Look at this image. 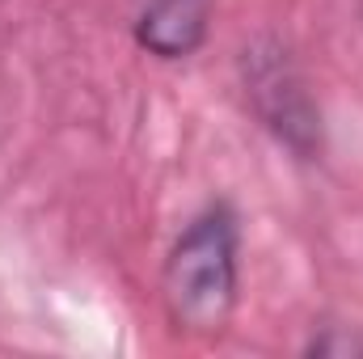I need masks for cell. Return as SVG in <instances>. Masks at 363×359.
Listing matches in <instances>:
<instances>
[{"label":"cell","mask_w":363,"mask_h":359,"mask_svg":"<svg viewBox=\"0 0 363 359\" xmlns=\"http://www.w3.org/2000/svg\"><path fill=\"white\" fill-rule=\"evenodd\" d=\"M241 228L228 203L203 207L169 245L161 270L165 317L186 338H220L241 292Z\"/></svg>","instance_id":"1"},{"label":"cell","mask_w":363,"mask_h":359,"mask_svg":"<svg viewBox=\"0 0 363 359\" xmlns=\"http://www.w3.org/2000/svg\"><path fill=\"white\" fill-rule=\"evenodd\" d=\"M241 81L254 114L279 144H287L296 157H313L321 148V114L304 89L296 64L279 43H254L241 55Z\"/></svg>","instance_id":"2"},{"label":"cell","mask_w":363,"mask_h":359,"mask_svg":"<svg viewBox=\"0 0 363 359\" xmlns=\"http://www.w3.org/2000/svg\"><path fill=\"white\" fill-rule=\"evenodd\" d=\"M216 0H144L135 13V43L157 60H190L211 30Z\"/></svg>","instance_id":"3"},{"label":"cell","mask_w":363,"mask_h":359,"mask_svg":"<svg viewBox=\"0 0 363 359\" xmlns=\"http://www.w3.org/2000/svg\"><path fill=\"white\" fill-rule=\"evenodd\" d=\"M313 355H351V351H363V343H355V338H313V347H308Z\"/></svg>","instance_id":"4"}]
</instances>
